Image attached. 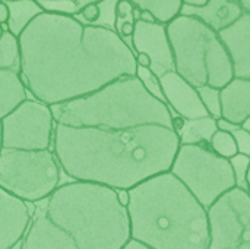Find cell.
Segmentation results:
<instances>
[{
  "instance_id": "23",
  "label": "cell",
  "mask_w": 250,
  "mask_h": 249,
  "mask_svg": "<svg viewBox=\"0 0 250 249\" xmlns=\"http://www.w3.org/2000/svg\"><path fill=\"white\" fill-rule=\"evenodd\" d=\"M196 90H198L201 101L205 106L208 114L215 120L221 119V92H220V90L212 88L209 85H204Z\"/></svg>"
},
{
  "instance_id": "45",
  "label": "cell",
  "mask_w": 250,
  "mask_h": 249,
  "mask_svg": "<svg viewBox=\"0 0 250 249\" xmlns=\"http://www.w3.org/2000/svg\"><path fill=\"white\" fill-rule=\"evenodd\" d=\"M117 1H125V0H117Z\"/></svg>"
},
{
  "instance_id": "15",
  "label": "cell",
  "mask_w": 250,
  "mask_h": 249,
  "mask_svg": "<svg viewBox=\"0 0 250 249\" xmlns=\"http://www.w3.org/2000/svg\"><path fill=\"white\" fill-rule=\"evenodd\" d=\"M180 15L199 19L202 23L218 34L220 31L234 23L243 15V10L236 3V0H209L204 6L183 4Z\"/></svg>"
},
{
  "instance_id": "31",
  "label": "cell",
  "mask_w": 250,
  "mask_h": 249,
  "mask_svg": "<svg viewBox=\"0 0 250 249\" xmlns=\"http://www.w3.org/2000/svg\"><path fill=\"white\" fill-rule=\"evenodd\" d=\"M217 128H218V131H224V132H230V134H231L233 131L239 129L240 125H234V123H231V122H229V120L218 119V120H217Z\"/></svg>"
},
{
  "instance_id": "22",
  "label": "cell",
  "mask_w": 250,
  "mask_h": 249,
  "mask_svg": "<svg viewBox=\"0 0 250 249\" xmlns=\"http://www.w3.org/2000/svg\"><path fill=\"white\" fill-rule=\"evenodd\" d=\"M211 148L221 157L230 160L234 156L239 154L237 151V145L234 141V136L230 132H224V131H217L209 142Z\"/></svg>"
},
{
  "instance_id": "36",
  "label": "cell",
  "mask_w": 250,
  "mask_h": 249,
  "mask_svg": "<svg viewBox=\"0 0 250 249\" xmlns=\"http://www.w3.org/2000/svg\"><path fill=\"white\" fill-rule=\"evenodd\" d=\"M123 249H149V248H146L145 245H142V244H139V242H136V241L130 239V241L127 242V245H126Z\"/></svg>"
},
{
  "instance_id": "35",
  "label": "cell",
  "mask_w": 250,
  "mask_h": 249,
  "mask_svg": "<svg viewBox=\"0 0 250 249\" xmlns=\"http://www.w3.org/2000/svg\"><path fill=\"white\" fill-rule=\"evenodd\" d=\"M141 21L148 22V23H155V22H157L155 16H154L151 12H146V10H142V13H141Z\"/></svg>"
},
{
  "instance_id": "2",
  "label": "cell",
  "mask_w": 250,
  "mask_h": 249,
  "mask_svg": "<svg viewBox=\"0 0 250 249\" xmlns=\"http://www.w3.org/2000/svg\"><path fill=\"white\" fill-rule=\"evenodd\" d=\"M179 147V135L158 125L105 129L56 123L53 135V153L72 181L114 191H130L170 172Z\"/></svg>"
},
{
  "instance_id": "43",
  "label": "cell",
  "mask_w": 250,
  "mask_h": 249,
  "mask_svg": "<svg viewBox=\"0 0 250 249\" xmlns=\"http://www.w3.org/2000/svg\"><path fill=\"white\" fill-rule=\"evenodd\" d=\"M12 249H22V242H19L18 245H15Z\"/></svg>"
},
{
  "instance_id": "13",
  "label": "cell",
  "mask_w": 250,
  "mask_h": 249,
  "mask_svg": "<svg viewBox=\"0 0 250 249\" xmlns=\"http://www.w3.org/2000/svg\"><path fill=\"white\" fill-rule=\"evenodd\" d=\"M29 223V204L0 188V249H12L22 242Z\"/></svg>"
},
{
  "instance_id": "5",
  "label": "cell",
  "mask_w": 250,
  "mask_h": 249,
  "mask_svg": "<svg viewBox=\"0 0 250 249\" xmlns=\"http://www.w3.org/2000/svg\"><path fill=\"white\" fill-rule=\"evenodd\" d=\"M54 123L73 128L132 129L149 125L171 128L173 112L151 95L136 76H123L101 90L51 106Z\"/></svg>"
},
{
  "instance_id": "21",
  "label": "cell",
  "mask_w": 250,
  "mask_h": 249,
  "mask_svg": "<svg viewBox=\"0 0 250 249\" xmlns=\"http://www.w3.org/2000/svg\"><path fill=\"white\" fill-rule=\"evenodd\" d=\"M0 69L21 72V47L19 38L3 29L0 34Z\"/></svg>"
},
{
  "instance_id": "7",
  "label": "cell",
  "mask_w": 250,
  "mask_h": 249,
  "mask_svg": "<svg viewBox=\"0 0 250 249\" xmlns=\"http://www.w3.org/2000/svg\"><path fill=\"white\" fill-rule=\"evenodd\" d=\"M62 169L51 150H1L0 188L15 198L35 204L50 197L59 186Z\"/></svg>"
},
{
  "instance_id": "3",
  "label": "cell",
  "mask_w": 250,
  "mask_h": 249,
  "mask_svg": "<svg viewBox=\"0 0 250 249\" xmlns=\"http://www.w3.org/2000/svg\"><path fill=\"white\" fill-rule=\"evenodd\" d=\"M130 239L127 208L114 189L70 181L32 204L22 249H123Z\"/></svg>"
},
{
  "instance_id": "37",
  "label": "cell",
  "mask_w": 250,
  "mask_h": 249,
  "mask_svg": "<svg viewBox=\"0 0 250 249\" xmlns=\"http://www.w3.org/2000/svg\"><path fill=\"white\" fill-rule=\"evenodd\" d=\"M236 3L240 6L243 13H249L250 15V0H236Z\"/></svg>"
},
{
  "instance_id": "19",
  "label": "cell",
  "mask_w": 250,
  "mask_h": 249,
  "mask_svg": "<svg viewBox=\"0 0 250 249\" xmlns=\"http://www.w3.org/2000/svg\"><path fill=\"white\" fill-rule=\"evenodd\" d=\"M218 131L217 120L211 116L185 120L182 131L179 132L180 145H204L209 144L214 134Z\"/></svg>"
},
{
  "instance_id": "32",
  "label": "cell",
  "mask_w": 250,
  "mask_h": 249,
  "mask_svg": "<svg viewBox=\"0 0 250 249\" xmlns=\"http://www.w3.org/2000/svg\"><path fill=\"white\" fill-rule=\"evenodd\" d=\"M9 21V7L4 0H0V26H4Z\"/></svg>"
},
{
  "instance_id": "29",
  "label": "cell",
  "mask_w": 250,
  "mask_h": 249,
  "mask_svg": "<svg viewBox=\"0 0 250 249\" xmlns=\"http://www.w3.org/2000/svg\"><path fill=\"white\" fill-rule=\"evenodd\" d=\"M231 135L234 136L236 145H237V151L239 154L248 156L250 157V132L246 131L243 126H240L239 129L233 131Z\"/></svg>"
},
{
  "instance_id": "26",
  "label": "cell",
  "mask_w": 250,
  "mask_h": 249,
  "mask_svg": "<svg viewBox=\"0 0 250 249\" xmlns=\"http://www.w3.org/2000/svg\"><path fill=\"white\" fill-rule=\"evenodd\" d=\"M42 12L54 13V15H67L75 16L79 12L75 0H37Z\"/></svg>"
},
{
  "instance_id": "17",
  "label": "cell",
  "mask_w": 250,
  "mask_h": 249,
  "mask_svg": "<svg viewBox=\"0 0 250 249\" xmlns=\"http://www.w3.org/2000/svg\"><path fill=\"white\" fill-rule=\"evenodd\" d=\"M28 100V90L18 72L0 69V120Z\"/></svg>"
},
{
  "instance_id": "18",
  "label": "cell",
  "mask_w": 250,
  "mask_h": 249,
  "mask_svg": "<svg viewBox=\"0 0 250 249\" xmlns=\"http://www.w3.org/2000/svg\"><path fill=\"white\" fill-rule=\"evenodd\" d=\"M6 4L9 7V21L6 28L18 38L26 29V26L42 13V9L37 0H7Z\"/></svg>"
},
{
  "instance_id": "11",
  "label": "cell",
  "mask_w": 250,
  "mask_h": 249,
  "mask_svg": "<svg viewBox=\"0 0 250 249\" xmlns=\"http://www.w3.org/2000/svg\"><path fill=\"white\" fill-rule=\"evenodd\" d=\"M132 48L135 54L144 53L151 59L149 69L158 78L174 70L173 51L164 23H148L144 21L135 22Z\"/></svg>"
},
{
  "instance_id": "25",
  "label": "cell",
  "mask_w": 250,
  "mask_h": 249,
  "mask_svg": "<svg viewBox=\"0 0 250 249\" xmlns=\"http://www.w3.org/2000/svg\"><path fill=\"white\" fill-rule=\"evenodd\" d=\"M230 163H231L234 178H236V188L248 192L249 191L248 175H249L250 169V157L243 156V154H237L233 158H230Z\"/></svg>"
},
{
  "instance_id": "44",
  "label": "cell",
  "mask_w": 250,
  "mask_h": 249,
  "mask_svg": "<svg viewBox=\"0 0 250 249\" xmlns=\"http://www.w3.org/2000/svg\"><path fill=\"white\" fill-rule=\"evenodd\" d=\"M1 32H3V28H1V26H0V34H1Z\"/></svg>"
},
{
  "instance_id": "38",
  "label": "cell",
  "mask_w": 250,
  "mask_h": 249,
  "mask_svg": "<svg viewBox=\"0 0 250 249\" xmlns=\"http://www.w3.org/2000/svg\"><path fill=\"white\" fill-rule=\"evenodd\" d=\"M183 4L186 6H204L205 3H208L209 0H182Z\"/></svg>"
},
{
  "instance_id": "34",
  "label": "cell",
  "mask_w": 250,
  "mask_h": 249,
  "mask_svg": "<svg viewBox=\"0 0 250 249\" xmlns=\"http://www.w3.org/2000/svg\"><path fill=\"white\" fill-rule=\"evenodd\" d=\"M116 192H117L120 204L127 207V204H129V191H116Z\"/></svg>"
},
{
  "instance_id": "27",
  "label": "cell",
  "mask_w": 250,
  "mask_h": 249,
  "mask_svg": "<svg viewBox=\"0 0 250 249\" xmlns=\"http://www.w3.org/2000/svg\"><path fill=\"white\" fill-rule=\"evenodd\" d=\"M117 0H101L98 1L100 6V18L95 26L107 28L116 31V21H117Z\"/></svg>"
},
{
  "instance_id": "10",
  "label": "cell",
  "mask_w": 250,
  "mask_h": 249,
  "mask_svg": "<svg viewBox=\"0 0 250 249\" xmlns=\"http://www.w3.org/2000/svg\"><path fill=\"white\" fill-rule=\"evenodd\" d=\"M207 249H250V195L234 188L211 208Z\"/></svg>"
},
{
  "instance_id": "12",
  "label": "cell",
  "mask_w": 250,
  "mask_h": 249,
  "mask_svg": "<svg viewBox=\"0 0 250 249\" xmlns=\"http://www.w3.org/2000/svg\"><path fill=\"white\" fill-rule=\"evenodd\" d=\"M160 82L166 103L174 116H180L185 120H195L209 116L201 101L198 90L185 81L179 73L174 70L168 72L160 78Z\"/></svg>"
},
{
  "instance_id": "39",
  "label": "cell",
  "mask_w": 250,
  "mask_h": 249,
  "mask_svg": "<svg viewBox=\"0 0 250 249\" xmlns=\"http://www.w3.org/2000/svg\"><path fill=\"white\" fill-rule=\"evenodd\" d=\"M141 13H142V10L133 6V10H132V18H133V21H135V22L141 21Z\"/></svg>"
},
{
  "instance_id": "16",
  "label": "cell",
  "mask_w": 250,
  "mask_h": 249,
  "mask_svg": "<svg viewBox=\"0 0 250 249\" xmlns=\"http://www.w3.org/2000/svg\"><path fill=\"white\" fill-rule=\"evenodd\" d=\"M221 92V119L243 125L250 119V79L234 78Z\"/></svg>"
},
{
  "instance_id": "30",
  "label": "cell",
  "mask_w": 250,
  "mask_h": 249,
  "mask_svg": "<svg viewBox=\"0 0 250 249\" xmlns=\"http://www.w3.org/2000/svg\"><path fill=\"white\" fill-rule=\"evenodd\" d=\"M132 10H133V4L130 0H125V1H119L117 3V18L119 19H125V21H133L132 18ZM135 22V21H133Z\"/></svg>"
},
{
  "instance_id": "40",
  "label": "cell",
  "mask_w": 250,
  "mask_h": 249,
  "mask_svg": "<svg viewBox=\"0 0 250 249\" xmlns=\"http://www.w3.org/2000/svg\"><path fill=\"white\" fill-rule=\"evenodd\" d=\"M3 150V131H1V120H0V153Z\"/></svg>"
},
{
  "instance_id": "24",
  "label": "cell",
  "mask_w": 250,
  "mask_h": 249,
  "mask_svg": "<svg viewBox=\"0 0 250 249\" xmlns=\"http://www.w3.org/2000/svg\"><path fill=\"white\" fill-rule=\"evenodd\" d=\"M136 78L142 82V85L145 87V90L154 95L155 98H158L160 101L166 103V97H164V92H163V88H161V82H160V78L157 75L152 73V70L149 68H142V66H138L136 68ZM167 104V103H166Z\"/></svg>"
},
{
  "instance_id": "1",
  "label": "cell",
  "mask_w": 250,
  "mask_h": 249,
  "mask_svg": "<svg viewBox=\"0 0 250 249\" xmlns=\"http://www.w3.org/2000/svg\"><path fill=\"white\" fill-rule=\"evenodd\" d=\"M21 78L34 100L51 107L136 76L132 48L116 31L42 12L19 35Z\"/></svg>"
},
{
  "instance_id": "9",
  "label": "cell",
  "mask_w": 250,
  "mask_h": 249,
  "mask_svg": "<svg viewBox=\"0 0 250 249\" xmlns=\"http://www.w3.org/2000/svg\"><path fill=\"white\" fill-rule=\"evenodd\" d=\"M54 125L51 107L28 98L1 119L3 148L22 151L50 150L53 147Z\"/></svg>"
},
{
  "instance_id": "14",
  "label": "cell",
  "mask_w": 250,
  "mask_h": 249,
  "mask_svg": "<svg viewBox=\"0 0 250 249\" xmlns=\"http://www.w3.org/2000/svg\"><path fill=\"white\" fill-rule=\"evenodd\" d=\"M231 65L234 78L250 79V15L243 13L234 23L218 32Z\"/></svg>"
},
{
  "instance_id": "42",
  "label": "cell",
  "mask_w": 250,
  "mask_h": 249,
  "mask_svg": "<svg viewBox=\"0 0 250 249\" xmlns=\"http://www.w3.org/2000/svg\"><path fill=\"white\" fill-rule=\"evenodd\" d=\"M248 185H249V191H248V194L250 195V169H249V175H248Z\"/></svg>"
},
{
  "instance_id": "47",
  "label": "cell",
  "mask_w": 250,
  "mask_h": 249,
  "mask_svg": "<svg viewBox=\"0 0 250 249\" xmlns=\"http://www.w3.org/2000/svg\"><path fill=\"white\" fill-rule=\"evenodd\" d=\"M6 1H7V0H6Z\"/></svg>"
},
{
  "instance_id": "20",
  "label": "cell",
  "mask_w": 250,
  "mask_h": 249,
  "mask_svg": "<svg viewBox=\"0 0 250 249\" xmlns=\"http://www.w3.org/2000/svg\"><path fill=\"white\" fill-rule=\"evenodd\" d=\"M132 4L141 10L151 12L158 23L167 25L180 15L183 7L182 0H130Z\"/></svg>"
},
{
  "instance_id": "4",
  "label": "cell",
  "mask_w": 250,
  "mask_h": 249,
  "mask_svg": "<svg viewBox=\"0 0 250 249\" xmlns=\"http://www.w3.org/2000/svg\"><path fill=\"white\" fill-rule=\"evenodd\" d=\"M130 236L149 249H207L208 210L170 172L129 191Z\"/></svg>"
},
{
  "instance_id": "41",
  "label": "cell",
  "mask_w": 250,
  "mask_h": 249,
  "mask_svg": "<svg viewBox=\"0 0 250 249\" xmlns=\"http://www.w3.org/2000/svg\"><path fill=\"white\" fill-rule=\"evenodd\" d=\"M242 126H243V128H245L246 131H249V132H250V119H248V120H246V122H245V123L242 125Z\"/></svg>"
},
{
  "instance_id": "33",
  "label": "cell",
  "mask_w": 250,
  "mask_h": 249,
  "mask_svg": "<svg viewBox=\"0 0 250 249\" xmlns=\"http://www.w3.org/2000/svg\"><path fill=\"white\" fill-rule=\"evenodd\" d=\"M135 59H136V65L138 66H142V68H151V59L144 54V53H139V54H135Z\"/></svg>"
},
{
  "instance_id": "8",
  "label": "cell",
  "mask_w": 250,
  "mask_h": 249,
  "mask_svg": "<svg viewBox=\"0 0 250 249\" xmlns=\"http://www.w3.org/2000/svg\"><path fill=\"white\" fill-rule=\"evenodd\" d=\"M170 173L207 210L236 188V178L230 160L218 156L209 144L180 145Z\"/></svg>"
},
{
  "instance_id": "6",
  "label": "cell",
  "mask_w": 250,
  "mask_h": 249,
  "mask_svg": "<svg viewBox=\"0 0 250 249\" xmlns=\"http://www.w3.org/2000/svg\"><path fill=\"white\" fill-rule=\"evenodd\" d=\"M174 72L192 87L223 90L234 79L230 56L218 34L199 19L179 15L166 25Z\"/></svg>"
},
{
  "instance_id": "28",
  "label": "cell",
  "mask_w": 250,
  "mask_h": 249,
  "mask_svg": "<svg viewBox=\"0 0 250 249\" xmlns=\"http://www.w3.org/2000/svg\"><path fill=\"white\" fill-rule=\"evenodd\" d=\"M76 21H79L82 25H89V26H95L98 18H100V6L98 3H91L86 4L85 7H82L75 16Z\"/></svg>"
},
{
  "instance_id": "46",
  "label": "cell",
  "mask_w": 250,
  "mask_h": 249,
  "mask_svg": "<svg viewBox=\"0 0 250 249\" xmlns=\"http://www.w3.org/2000/svg\"><path fill=\"white\" fill-rule=\"evenodd\" d=\"M75 3H76V0H75Z\"/></svg>"
}]
</instances>
